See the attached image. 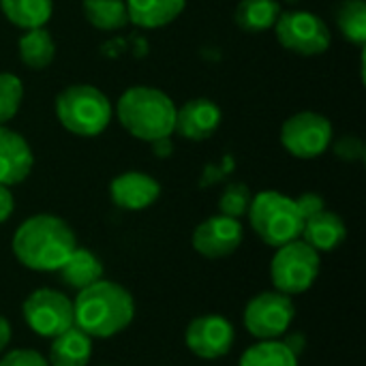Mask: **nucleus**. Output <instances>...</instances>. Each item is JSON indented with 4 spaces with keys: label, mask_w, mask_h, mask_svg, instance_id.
<instances>
[{
    "label": "nucleus",
    "mask_w": 366,
    "mask_h": 366,
    "mask_svg": "<svg viewBox=\"0 0 366 366\" xmlns=\"http://www.w3.org/2000/svg\"><path fill=\"white\" fill-rule=\"evenodd\" d=\"M75 249V232L66 221L54 214H34L13 234L17 262L34 272H58Z\"/></svg>",
    "instance_id": "f257e3e1"
},
{
    "label": "nucleus",
    "mask_w": 366,
    "mask_h": 366,
    "mask_svg": "<svg viewBox=\"0 0 366 366\" xmlns=\"http://www.w3.org/2000/svg\"><path fill=\"white\" fill-rule=\"evenodd\" d=\"M75 328L90 339H109L122 332L135 317L133 296L114 281H97L77 292L73 300Z\"/></svg>",
    "instance_id": "f03ea898"
},
{
    "label": "nucleus",
    "mask_w": 366,
    "mask_h": 366,
    "mask_svg": "<svg viewBox=\"0 0 366 366\" xmlns=\"http://www.w3.org/2000/svg\"><path fill=\"white\" fill-rule=\"evenodd\" d=\"M176 109L174 101L152 86H133L122 92L116 103V116L122 129L142 142L172 137Z\"/></svg>",
    "instance_id": "7ed1b4c3"
},
{
    "label": "nucleus",
    "mask_w": 366,
    "mask_h": 366,
    "mask_svg": "<svg viewBox=\"0 0 366 366\" xmlns=\"http://www.w3.org/2000/svg\"><path fill=\"white\" fill-rule=\"evenodd\" d=\"M114 107L109 99L94 86L73 84L56 97V118L60 124L79 137L101 135L109 120Z\"/></svg>",
    "instance_id": "20e7f679"
},
{
    "label": "nucleus",
    "mask_w": 366,
    "mask_h": 366,
    "mask_svg": "<svg viewBox=\"0 0 366 366\" xmlns=\"http://www.w3.org/2000/svg\"><path fill=\"white\" fill-rule=\"evenodd\" d=\"M249 221L253 232L266 244L279 249L302 234L305 219L296 206V199L279 191H262L251 199Z\"/></svg>",
    "instance_id": "39448f33"
},
{
    "label": "nucleus",
    "mask_w": 366,
    "mask_h": 366,
    "mask_svg": "<svg viewBox=\"0 0 366 366\" xmlns=\"http://www.w3.org/2000/svg\"><path fill=\"white\" fill-rule=\"evenodd\" d=\"M320 274V253L305 240H292L277 249L270 262V279L277 292L305 294Z\"/></svg>",
    "instance_id": "423d86ee"
},
{
    "label": "nucleus",
    "mask_w": 366,
    "mask_h": 366,
    "mask_svg": "<svg viewBox=\"0 0 366 366\" xmlns=\"http://www.w3.org/2000/svg\"><path fill=\"white\" fill-rule=\"evenodd\" d=\"M21 313L28 328L43 339H54L75 326L73 300L66 294L49 287L32 292L24 300Z\"/></svg>",
    "instance_id": "0eeeda50"
},
{
    "label": "nucleus",
    "mask_w": 366,
    "mask_h": 366,
    "mask_svg": "<svg viewBox=\"0 0 366 366\" xmlns=\"http://www.w3.org/2000/svg\"><path fill=\"white\" fill-rule=\"evenodd\" d=\"M277 41L300 56H320L330 47V30L326 21L311 11H287L281 13L274 24Z\"/></svg>",
    "instance_id": "6e6552de"
},
{
    "label": "nucleus",
    "mask_w": 366,
    "mask_h": 366,
    "mask_svg": "<svg viewBox=\"0 0 366 366\" xmlns=\"http://www.w3.org/2000/svg\"><path fill=\"white\" fill-rule=\"evenodd\" d=\"M296 317L292 296L281 292H262L249 300L244 309V328L257 341L281 339Z\"/></svg>",
    "instance_id": "1a4fd4ad"
},
{
    "label": "nucleus",
    "mask_w": 366,
    "mask_h": 366,
    "mask_svg": "<svg viewBox=\"0 0 366 366\" xmlns=\"http://www.w3.org/2000/svg\"><path fill=\"white\" fill-rule=\"evenodd\" d=\"M332 124L317 112H298L281 127V144L296 159H317L332 146Z\"/></svg>",
    "instance_id": "9d476101"
},
{
    "label": "nucleus",
    "mask_w": 366,
    "mask_h": 366,
    "mask_svg": "<svg viewBox=\"0 0 366 366\" xmlns=\"http://www.w3.org/2000/svg\"><path fill=\"white\" fill-rule=\"evenodd\" d=\"M184 341L189 352L195 354L197 358L217 360L229 354L236 341V332L234 326L223 315H202L189 324L184 332Z\"/></svg>",
    "instance_id": "9b49d317"
},
{
    "label": "nucleus",
    "mask_w": 366,
    "mask_h": 366,
    "mask_svg": "<svg viewBox=\"0 0 366 366\" xmlns=\"http://www.w3.org/2000/svg\"><path fill=\"white\" fill-rule=\"evenodd\" d=\"M244 238L242 223L238 219L217 214L206 221H202L193 232V249L208 257V259H221L232 255Z\"/></svg>",
    "instance_id": "f8f14e48"
},
{
    "label": "nucleus",
    "mask_w": 366,
    "mask_h": 366,
    "mask_svg": "<svg viewBox=\"0 0 366 366\" xmlns=\"http://www.w3.org/2000/svg\"><path fill=\"white\" fill-rule=\"evenodd\" d=\"M221 107L210 99H191L176 109L174 133L189 142H206L221 124Z\"/></svg>",
    "instance_id": "ddd939ff"
},
{
    "label": "nucleus",
    "mask_w": 366,
    "mask_h": 366,
    "mask_svg": "<svg viewBox=\"0 0 366 366\" xmlns=\"http://www.w3.org/2000/svg\"><path fill=\"white\" fill-rule=\"evenodd\" d=\"M112 202L122 210H144L161 195V184L144 172H124L109 184Z\"/></svg>",
    "instance_id": "4468645a"
},
{
    "label": "nucleus",
    "mask_w": 366,
    "mask_h": 366,
    "mask_svg": "<svg viewBox=\"0 0 366 366\" xmlns=\"http://www.w3.org/2000/svg\"><path fill=\"white\" fill-rule=\"evenodd\" d=\"M32 165L34 157L28 142L9 127H0V184L13 187L24 182Z\"/></svg>",
    "instance_id": "2eb2a0df"
},
{
    "label": "nucleus",
    "mask_w": 366,
    "mask_h": 366,
    "mask_svg": "<svg viewBox=\"0 0 366 366\" xmlns=\"http://www.w3.org/2000/svg\"><path fill=\"white\" fill-rule=\"evenodd\" d=\"M300 238L309 247H313L317 253H328V251L339 249L345 242L347 227H345V223H343V219L339 214L324 208L322 212L305 219Z\"/></svg>",
    "instance_id": "dca6fc26"
},
{
    "label": "nucleus",
    "mask_w": 366,
    "mask_h": 366,
    "mask_svg": "<svg viewBox=\"0 0 366 366\" xmlns=\"http://www.w3.org/2000/svg\"><path fill=\"white\" fill-rule=\"evenodd\" d=\"M92 358V339L79 328H69L51 339L49 366H88Z\"/></svg>",
    "instance_id": "f3484780"
},
{
    "label": "nucleus",
    "mask_w": 366,
    "mask_h": 366,
    "mask_svg": "<svg viewBox=\"0 0 366 366\" xmlns=\"http://www.w3.org/2000/svg\"><path fill=\"white\" fill-rule=\"evenodd\" d=\"M187 6V0H127L129 21L139 28H163Z\"/></svg>",
    "instance_id": "a211bd4d"
},
{
    "label": "nucleus",
    "mask_w": 366,
    "mask_h": 366,
    "mask_svg": "<svg viewBox=\"0 0 366 366\" xmlns=\"http://www.w3.org/2000/svg\"><path fill=\"white\" fill-rule=\"evenodd\" d=\"M58 274H60V281L69 290L81 292V290H86L92 283L103 279V264L94 253H90L88 249L77 247L69 255V259L60 266Z\"/></svg>",
    "instance_id": "6ab92c4d"
},
{
    "label": "nucleus",
    "mask_w": 366,
    "mask_h": 366,
    "mask_svg": "<svg viewBox=\"0 0 366 366\" xmlns=\"http://www.w3.org/2000/svg\"><path fill=\"white\" fill-rule=\"evenodd\" d=\"M2 15L21 30L43 28L51 13L54 2L51 0H0Z\"/></svg>",
    "instance_id": "aec40b11"
},
{
    "label": "nucleus",
    "mask_w": 366,
    "mask_h": 366,
    "mask_svg": "<svg viewBox=\"0 0 366 366\" xmlns=\"http://www.w3.org/2000/svg\"><path fill=\"white\" fill-rule=\"evenodd\" d=\"M17 49H19V60L32 71L47 69L54 62V56H56L54 36L45 28L26 30V34H21V39L17 43Z\"/></svg>",
    "instance_id": "412c9836"
},
{
    "label": "nucleus",
    "mask_w": 366,
    "mask_h": 366,
    "mask_svg": "<svg viewBox=\"0 0 366 366\" xmlns=\"http://www.w3.org/2000/svg\"><path fill=\"white\" fill-rule=\"evenodd\" d=\"M281 15V6L277 0H240L236 6V24L244 32H264L274 28Z\"/></svg>",
    "instance_id": "4be33fe9"
},
{
    "label": "nucleus",
    "mask_w": 366,
    "mask_h": 366,
    "mask_svg": "<svg viewBox=\"0 0 366 366\" xmlns=\"http://www.w3.org/2000/svg\"><path fill=\"white\" fill-rule=\"evenodd\" d=\"M238 366H298V356L281 339H272L249 347Z\"/></svg>",
    "instance_id": "5701e85b"
},
{
    "label": "nucleus",
    "mask_w": 366,
    "mask_h": 366,
    "mask_svg": "<svg viewBox=\"0 0 366 366\" xmlns=\"http://www.w3.org/2000/svg\"><path fill=\"white\" fill-rule=\"evenodd\" d=\"M84 15L99 30H120L129 24L124 0H84Z\"/></svg>",
    "instance_id": "b1692460"
},
{
    "label": "nucleus",
    "mask_w": 366,
    "mask_h": 366,
    "mask_svg": "<svg viewBox=\"0 0 366 366\" xmlns=\"http://www.w3.org/2000/svg\"><path fill=\"white\" fill-rule=\"evenodd\" d=\"M337 26L341 34L354 43H366V4L365 0H343L337 9Z\"/></svg>",
    "instance_id": "393cba45"
},
{
    "label": "nucleus",
    "mask_w": 366,
    "mask_h": 366,
    "mask_svg": "<svg viewBox=\"0 0 366 366\" xmlns=\"http://www.w3.org/2000/svg\"><path fill=\"white\" fill-rule=\"evenodd\" d=\"M24 99V86L17 75L13 73H0V127H6V122L19 112Z\"/></svg>",
    "instance_id": "a878e982"
},
{
    "label": "nucleus",
    "mask_w": 366,
    "mask_h": 366,
    "mask_svg": "<svg viewBox=\"0 0 366 366\" xmlns=\"http://www.w3.org/2000/svg\"><path fill=\"white\" fill-rule=\"evenodd\" d=\"M251 199H253V195H251L249 187L242 184V182H234V184L225 187V191L221 193L219 210H221V214L240 221V219L249 212Z\"/></svg>",
    "instance_id": "bb28decb"
},
{
    "label": "nucleus",
    "mask_w": 366,
    "mask_h": 366,
    "mask_svg": "<svg viewBox=\"0 0 366 366\" xmlns=\"http://www.w3.org/2000/svg\"><path fill=\"white\" fill-rule=\"evenodd\" d=\"M0 366H49L36 350H13L0 358Z\"/></svg>",
    "instance_id": "cd10ccee"
},
{
    "label": "nucleus",
    "mask_w": 366,
    "mask_h": 366,
    "mask_svg": "<svg viewBox=\"0 0 366 366\" xmlns=\"http://www.w3.org/2000/svg\"><path fill=\"white\" fill-rule=\"evenodd\" d=\"M335 152L343 161H362L365 159V144L356 135H345L335 142Z\"/></svg>",
    "instance_id": "c85d7f7f"
},
{
    "label": "nucleus",
    "mask_w": 366,
    "mask_h": 366,
    "mask_svg": "<svg viewBox=\"0 0 366 366\" xmlns=\"http://www.w3.org/2000/svg\"><path fill=\"white\" fill-rule=\"evenodd\" d=\"M296 206H298L302 219H309V217H313V214H317V212H322L326 208L324 199L317 193H305V195H300L296 199Z\"/></svg>",
    "instance_id": "c756f323"
},
{
    "label": "nucleus",
    "mask_w": 366,
    "mask_h": 366,
    "mask_svg": "<svg viewBox=\"0 0 366 366\" xmlns=\"http://www.w3.org/2000/svg\"><path fill=\"white\" fill-rule=\"evenodd\" d=\"M13 208H15L13 193L9 191V187L0 184V223H4L13 214Z\"/></svg>",
    "instance_id": "7c9ffc66"
},
{
    "label": "nucleus",
    "mask_w": 366,
    "mask_h": 366,
    "mask_svg": "<svg viewBox=\"0 0 366 366\" xmlns=\"http://www.w3.org/2000/svg\"><path fill=\"white\" fill-rule=\"evenodd\" d=\"M150 144H152V150L157 152V157H167L172 152V137H161Z\"/></svg>",
    "instance_id": "2f4dec72"
},
{
    "label": "nucleus",
    "mask_w": 366,
    "mask_h": 366,
    "mask_svg": "<svg viewBox=\"0 0 366 366\" xmlns=\"http://www.w3.org/2000/svg\"><path fill=\"white\" fill-rule=\"evenodd\" d=\"M9 341H11V324L6 322V317L0 315V354L6 350Z\"/></svg>",
    "instance_id": "473e14b6"
}]
</instances>
